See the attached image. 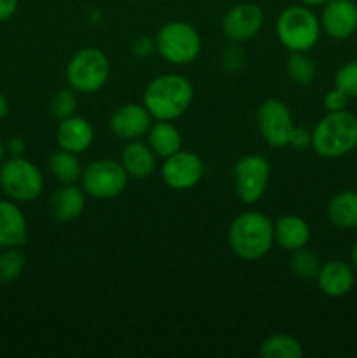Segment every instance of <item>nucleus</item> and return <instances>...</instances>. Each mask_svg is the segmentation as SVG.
Instances as JSON below:
<instances>
[{"mask_svg": "<svg viewBox=\"0 0 357 358\" xmlns=\"http://www.w3.org/2000/svg\"><path fill=\"white\" fill-rule=\"evenodd\" d=\"M318 289L329 297H343L356 283L354 269L343 261H329L321 266L317 275Z\"/></svg>", "mask_w": 357, "mask_h": 358, "instance_id": "17", "label": "nucleus"}, {"mask_svg": "<svg viewBox=\"0 0 357 358\" xmlns=\"http://www.w3.org/2000/svg\"><path fill=\"white\" fill-rule=\"evenodd\" d=\"M154 156L156 154L147 143H142L140 140H132L122 150L121 164L128 177L144 180L156 170V157Z\"/></svg>", "mask_w": 357, "mask_h": 358, "instance_id": "18", "label": "nucleus"}, {"mask_svg": "<svg viewBox=\"0 0 357 358\" xmlns=\"http://www.w3.org/2000/svg\"><path fill=\"white\" fill-rule=\"evenodd\" d=\"M270 163L259 154L241 156L234 164L233 180L237 196L244 203H255L262 198L270 180Z\"/></svg>", "mask_w": 357, "mask_h": 358, "instance_id": "9", "label": "nucleus"}, {"mask_svg": "<svg viewBox=\"0 0 357 358\" xmlns=\"http://www.w3.org/2000/svg\"><path fill=\"white\" fill-rule=\"evenodd\" d=\"M94 140L93 126L88 119L70 117L59 121L58 129H56V142H58L59 149L66 150V152L83 154L91 147Z\"/></svg>", "mask_w": 357, "mask_h": 358, "instance_id": "16", "label": "nucleus"}, {"mask_svg": "<svg viewBox=\"0 0 357 358\" xmlns=\"http://www.w3.org/2000/svg\"><path fill=\"white\" fill-rule=\"evenodd\" d=\"M356 149H357V147H356Z\"/></svg>", "mask_w": 357, "mask_h": 358, "instance_id": "40", "label": "nucleus"}, {"mask_svg": "<svg viewBox=\"0 0 357 358\" xmlns=\"http://www.w3.org/2000/svg\"><path fill=\"white\" fill-rule=\"evenodd\" d=\"M77 108V98L70 90H62L52 96L51 100V112L58 121L74 115Z\"/></svg>", "mask_w": 357, "mask_h": 358, "instance_id": "29", "label": "nucleus"}, {"mask_svg": "<svg viewBox=\"0 0 357 358\" xmlns=\"http://www.w3.org/2000/svg\"><path fill=\"white\" fill-rule=\"evenodd\" d=\"M128 173L114 159H98L88 164L80 175L83 191L97 199H112L121 194L128 184Z\"/></svg>", "mask_w": 357, "mask_h": 358, "instance_id": "8", "label": "nucleus"}, {"mask_svg": "<svg viewBox=\"0 0 357 358\" xmlns=\"http://www.w3.org/2000/svg\"><path fill=\"white\" fill-rule=\"evenodd\" d=\"M49 170L62 184H76L83 175L77 154L66 150H58L49 157Z\"/></svg>", "mask_w": 357, "mask_h": 358, "instance_id": "24", "label": "nucleus"}, {"mask_svg": "<svg viewBox=\"0 0 357 358\" xmlns=\"http://www.w3.org/2000/svg\"><path fill=\"white\" fill-rule=\"evenodd\" d=\"M244 49L238 45V42H233V44L226 49V52H224L223 56L224 69H226L227 72H238V70L244 66Z\"/></svg>", "mask_w": 357, "mask_h": 358, "instance_id": "30", "label": "nucleus"}, {"mask_svg": "<svg viewBox=\"0 0 357 358\" xmlns=\"http://www.w3.org/2000/svg\"><path fill=\"white\" fill-rule=\"evenodd\" d=\"M156 49V41L149 37H139L135 42H133V52H135L139 58H147L150 56Z\"/></svg>", "mask_w": 357, "mask_h": 358, "instance_id": "33", "label": "nucleus"}, {"mask_svg": "<svg viewBox=\"0 0 357 358\" xmlns=\"http://www.w3.org/2000/svg\"><path fill=\"white\" fill-rule=\"evenodd\" d=\"M6 152H7V150H6V145H4L2 140H0V163H2L4 157H6Z\"/></svg>", "mask_w": 357, "mask_h": 358, "instance_id": "39", "label": "nucleus"}, {"mask_svg": "<svg viewBox=\"0 0 357 358\" xmlns=\"http://www.w3.org/2000/svg\"><path fill=\"white\" fill-rule=\"evenodd\" d=\"M147 145L160 157H168L181 150L182 136L181 131L170 121H158L150 124L147 131Z\"/></svg>", "mask_w": 357, "mask_h": 358, "instance_id": "21", "label": "nucleus"}, {"mask_svg": "<svg viewBox=\"0 0 357 358\" xmlns=\"http://www.w3.org/2000/svg\"><path fill=\"white\" fill-rule=\"evenodd\" d=\"M20 0H0V23H6L16 14Z\"/></svg>", "mask_w": 357, "mask_h": 358, "instance_id": "34", "label": "nucleus"}, {"mask_svg": "<svg viewBox=\"0 0 357 358\" xmlns=\"http://www.w3.org/2000/svg\"><path fill=\"white\" fill-rule=\"evenodd\" d=\"M321 20L304 3L286 7L276 20V37L290 52H307L321 38Z\"/></svg>", "mask_w": 357, "mask_h": 358, "instance_id": "4", "label": "nucleus"}, {"mask_svg": "<svg viewBox=\"0 0 357 358\" xmlns=\"http://www.w3.org/2000/svg\"><path fill=\"white\" fill-rule=\"evenodd\" d=\"M357 147V117L346 110L329 112L312 131V149L322 157H342Z\"/></svg>", "mask_w": 357, "mask_h": 358, "instance_id": "3", "label": "nucleus"}, {"mask_svg": "<svg viewBox=\"0 0 357 358\" xmlns=\"http://www.w3.org/2000/svg\"><path fill=\"white\" fill-rule=\"evenodd\" d=\"M192 84L181 73H163L147 84L144 105L150 117L158 121H174L181 117L192 101Z\"/></svg>", "mask_w": 357, "mask_h": 358, "instance_id": "1", "label": "nucleus"}, {"mask_svg": "<svg viewBox=\"0 0 357 358\" xmlns=\"http://www.w3.org/2000/svg\"><path fill=\"white\" fill-rule=\"evenodd\" d=\"M24 149H27V143H24V140L21 136H13L6 143V150L10 156H23Z\"/></svg>", "mask_w": 357, "mask_h": 358, "instance_id": "35", "label": "nucleus"}, {"mask_svg": "<svg viewBox=\"0 0 357 358\" xmlns=\"http://www.w3.org/2000/svg\"><path fill=\"white\" fill-rule=\"evenodd\" d=\"M286 70L289 79L300 86H308V84L314 83L315 76H317V66L307 52H290L287 56Z\"/></svg>", "mask_w": 357, "mask_h": 358, "instance_id": "25", "label": "nucleus"}, {"mask_svg": "<svg viewBox=\"0 0 357 358\" xmlns=\"http://www.w3.org/2000/svg\"><path fill=\"white\" fill-rule=\"evenodd\" d=\"M335 87L343 91L349 98H357V59L345 63L336 72Z\"/></svg>", "mask_w": 357, "mask_h": 358, "instance_id": "28", "label": "nucleus"}, {"mask_svg": "<svg viewBox=\"0 0 357 358\" xmlns=\"http://www.w3.org/2000/svg\"><path fill=\"white\" fill-rule=\"evenodd\" d=\"M259 355L262 358H301L303 346L289 334H272L261 343Z\"/></svg>", "mask_w": 357, "mask_h": 358, "instance_id": "23", "label": "nucleus"}, {"mask_svg": "<svg viewBox=\"0 0 357 358\" xmlns=\"http://www.w3.org/2000/svg\"><path fill=\"white\" fill-rule=\"evenodd\" d=\"M289 266L300 278L310 280L317 278L318 269H321V261L314 252L307 250V248H298L293 252L289 259Z\"/></svg>", "mask_w": 357, "mask_h": 358, "instance_id": "26", "label": "nucleus"}, {"mask_svg": "<svg viewBox=\"0 0 357 358\" xmlns=\"http://www.w3.org/2000/svg\"><path fill=\"white\" fill-rule=\"evenodd\" d=\"M24 257L18 248H2L0 252V283H10L21 276Z\"/></svg>", "mask_w": 357, "mask_h": 358, "instance_id": "27", "label": "nucleus"}, {"mask_svg": "<svg viewBox=\"0 0 357 358\" xmlns=\"http://www.w3.org/2000/svg\"><path fill=\"white\" fill-rule=\"evenodd\" d=\"M205 173V164L202 157L189 150H177L172 156L164 157L161 166V177L170 189L175 191H188L198 185Z\"/></svg>", "mask_w": 357, "mask_h": 358, "instance_id": "11", "label": "nucleus"}, {"mask_svg": "<svg viewBox=\"0 0 357 358\" xmlns=\"http://www.w3.org/2000/svg\"><path fill=\"white\" fill-rule=\"evenodd\" d=\"M84 210V191L74 184H63L51 196V213L58 222H70Z\"/></svg>", "mask_w": 357, "mask_h": 358, "instance_id": "19", "label": "nucleus"}, {"mask_svg": "<svg viewBox=\"0 0 357 358\" xmlns=\"http://www.w3.org/2000/svg\"><path fill=\"white\" fill-rule=\"evenodd\" d=\"M289 145H293L296 150H303L312 147V131L304 128H296L294 126L293 133H290V140Z\"/></svg>", "mask_w": 357, "mask_h": 358, "instance_id": "32", "label": "nucleus"}, {"mask_svg": "<svg viewBox=\"0 0 357 358\" xmlns=\"http://www.w3.org/2000/svg\"><path fill=\"white\" fill-rule=\"evenodd\" d=\"M258 126L268 145L275 147V149L289 145L294 122L289 107L282 100L268 98L259 105Z\"/></svg>", "mask_w": 357, "mask_h": 358, "instance_id": "10", "label": "nucleus"}, {"mask_svg": "<svg viewBox=\"0 0 357 358\" xmlns=\"http://www.w3.org/2000/svg\"><path fill=\"white\" fill-rule=\"evenodd\" d=\"M298 2L304 3V6L315 7V6H324V3L329 2V0H298Z\"/></svg>", "mask_w": 357, "mask_h": 358, "instance_id": "37", "label": "nucleus"}, {"mask_svg": "<svg viewBox=\"0 0 357 358\" xmlns=\"http://www.w3.org/2000/svg\"><path fill=\"white\" fill-rule=\"evenodd\" d=\"M111 131L121 140H140L150 128V114L146 105L126 103L112 114Z\"/></svg>", "mask_w": 357, "mask_h": 358, "instance_id": "14", "label": "nucleus"}, {"mask_svg": "<svg viewBox=\"0 0 357 358\" xmlns=\"http://www.w3.org/2000/svg\"><path fill=\"white\" fill-rule=\"evenodd\" d=\"M156 51L174 65H188L198 58L202 38L192 24L186 21H170L158 30Z\"/></svg>", "mask_w": 357, "mask_h": 358, "instance_id": "7", "label": "nucleus"}, {"mask_svg": "<svg viewBox=\"0 0 357 358\" xmlns=\"http://www.w3.org/2000/svg\"><path fill=\"white\" fill-rule=\"evenodd\" d=\"M352 262H354V268L357 269V241L352 248Z\"/></svg>", "mask_w": 357, "mask_h": 358, "instance_id": "38", "label": "nucleus"}, {"mask_svg": "<svg viewBox=\"0 0 357 358\" xmlns=\"http://www.w3.org/2000/svg\"><path fill=\"white\" fill-rule=\"evenodd\" d=\"M24 213L13 199H0V248H20L27 243Z\"/></svg>", "mask_w": 357, "mask_h": 358, "instance_id": "15", "label": "nucleus"}, {"mask_svg": "<svg viewBox=\"0 0 357 358\" xmlns=\"http://www.w3.org/2000/svg\"><path fill=\"white\" fill-rule=\"evenodd\" d=\"M321 28L335 41H345L357 30V6L354 0H329L321 14Z\"/></svg>", "mask_w": 357, "mask_h": 358, "instance_id": "13", "label": "nucleus"}, {"mask_svg": "<svg viewBox=\"0 0 357 358\" xmlns=\"http://www.w3.org/2000/svg\"><path fill=\"white\" fill-rule=\"evenodd\" d=\"M275 226V240L284 250L294 252L298 248L307 247L310 240V227L304 222V219L298 215H284L276 220Z\"/></svg>", "mask_w": 357, "mask_h": 358, "instance_id": "20", "label": "nucleus"}, {"mask_svg": "<svg viewBox=\"0 0 357 358\" xmlns=\"http://www.w3.org/2000/svg\"><path fill=\"white\" fill-rule=\"evenodd\" d=\"M66 80L77 93L91 94L100 91L111 76V63L104 51L84 48L70 58L66 65Z\"/></svg>", "mask_w": 357, "mask_h": 358, "instance_id": "6", "label": "nucleus"}, {"mask_svg": "<svg viewBox=\"0 0 357 358\" xmlns=\"http://www.w3.org/2000/svg\"><path fill=\"white\" fill-rule=\"evenodd\" d=\"M231 250L244 261L265 257L275 241V226L261 212H244L231 222L227 231Z\"/></svg>", "mask_w": 357, "mask_h": 358, "instance_id": "2", "label": "nucleus"}, {"mask_svg": "<svg viewBox=\"0 0 357 358\" xmlns=\"http://www.w3.org/2000/svg\"><path fill=\"white\" fill-rule=\"evenodd\" d=\"M7 114H9V101H7V98L0 93V121H2L4 117H7Z\"/></svg>", "mask_w": 357, "mask_h": 358, "instance_id": "36", "label": "nucleus"}, {"mask_svg": "<svg viewBox=\"0 0 357 358\" xmlns=\"http://www.w3.org/2000/svg\"><path fill=\"white\" fill-rule=\"evenodd\" d=\"M328 219L342 229H357V191H342L328 205Z\"/></svg>", "mask_w": 357, "mask_h": 358, "instance_id": "22", "label": "nucleus"}, {"mask_svg": "<svg viewBox=\"0 0 357 358\" xmlns=\"http://www.w3.org/2000/svg\"><path fill=\"white\" fill-rule=\"evenodd\" d=\"M265 14L258 3L240 2L231 7L223 17V31L231 42H247L259 34Z\"/></svg>", "mask_w": 357, "mask_h": 358, "instance_id": "12", "label": "nucleus"}, {"mask_svg": "<svg viewBox=\"0 0 357 358\" xmlns=\"http://www.w3.org/2000/svg\"><path fill=\"white\" fill-rule=\"evenodd\" d=\"M346 101H349V96H346L343 91H340L338 87H332L331 91L326 93L324 107L328 108V112H340V110H345Z\"/></svg>", "mask_w": 357, "mask_h": 358, "instance_id": "31", "label": "nucleus"}, {"mask_svg": "<svg viewBox=\"0 0 357 358\" xmlns=\"http://www.w3.org/2000/svg\"><path fill=\"white\" fill-rule=\"evenodd\" d=\"M0 189L16 203L34 201L44 191V177L27 157L10 156L0 163Z\"/></svg>", "mask_w": 357, "mask_h": 358, "instance_id": "5", "label": "nucleus"}]
</instances>
